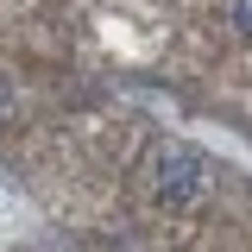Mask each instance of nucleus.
<instances>
[{"instance_id": "nucleus-1", "label": "nucleus", "mask_w": 252, "mask_h": 252, "mask_svg": "<svg viewBox=\"0 0 252 252\" xmlns=\"http://www.w3.org/2000/svg\"><path fill=\"white\" fill-rule=\"evenodd\" d=\"M152 170H158V177H152L158 202H170V208H183V202H195V189H202V158L189 152V145H164Z\"/></svg>"}, {"instance_id": "nucleus-3", "label": "nucleus", "mask_w": 252, "mask_h": 252, "mask_svg": "<svg viewBox=\"0 0 252 252\" xmlns=\"http://www.w3.org/2000/svg\"><path fill=\"white\" fill-rule=\"evenodd\" d=\"M0 120H6V94H0Z\"/></svg>"}, {"instance_id": "nucleus-2", "label": "nucleus", "mask_w": 252, "mask_h": 252, "mask_svg": "<svg viewBox=\"0 0 252 252\" xmlns=\"http://www.w3.org/2000/svg\"><path fill=\"white\" fill-rule=\"evenodd\" d=\"M227 26L240 38H252V0H227Z\"/></svg>"}]
</instances>
